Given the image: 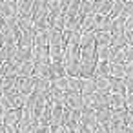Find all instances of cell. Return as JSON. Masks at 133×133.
Wrapping results in <instances>:
<instances>
[{"instance_id":"obj_1","label":"cell","mask_w":133,"mask_h":133,"mask_svg":"<svg viewBox=\"0 0 133 133\" xmlns=\"http://www.w3.org/2000/svg\"><path fill=\"white\" fill-rule=\"evenodd\" d=\"M91 108H93L95 113L109 109V93H95V95H91Z\"/></svg>"},{"instance_id":"obj_2","label":"cell","mask_w":133,"mask_h":133,"mask_svg":"<svg viewBox=\"0 0 133 133\" xmlns=\"http://www.w3.org/2000/svg\"><path fill=\"white\" fill-rule=\"evenodd\" d=\"M64 108H68L69 111H78L80 113V109H82V97H80V93H66Z\"/></svg>"},{"instance_id":"obj_3","label":"cell","mask_w":133,"mask_h":133,"mask_svg":"<svg viewBox=\"0 0 133 133\" xmlns=\"http://www.w3.org/2000/svg\"><path fill=\"white\" fill-rule=\"evenodd\" d=\"M15 88H17V91L22 95V97H29V95H33V78L29 77V78H22V77H17V84H15Z\"/></svg>"},{"instance_id":"obj_4","label":"cell","mask_w":133,"mask_h":133,"mask_svg":"<svg viewBox=\"0 0 133 133\" xmlns=\"http://www.w3.org/2000/svg\"><path fill=\"white\" fill-rule=\"evenodd\" d=\"M31 60H33V64H49V51H48V48L33 46V49H31Z\"/></svg>"},{"instance_id":"obj_5","label":"cell","mask_w":133,"mask_h":133,"mask_svg":"<svg viewBox=\"0 0 133 133\" xmlns=\"http://www.w3.org/2000/svg\"><path fill=\"white\" fill-rule=\"evenodd\" d=\"M60 126H64V106H53L49 117V128H60Z\"/></svg>"},{"instance_id":"obj_6","label":"cell","mask_w":133,"mask_h":133,"mask_svg":"<svg viewBox=\"0 0 133 133\" xmlns=\"http://www.w3.org/2000/svg\"><path fill=\"white\" fill-rule=\"evenodd\" d=\"M95 31H82L80 33V49H95Z\"/></svg>"},{"instance_id":"obj_7","label":"cell","mask_w":133,"mask_h":133,"mask_svg":"<svg viewBox=\"0 0 133 133\" xmlns=\"http://www.w3.org/2000/svg\"><path fill=\"white\" fill-rule=\"evenodd\" d=\"M80 126L84 128H97V120H95V111L93 109H82L80 111Z\"/></svg>"},{"instance_id":"obj_8","label":"cell","mask_w":133,"mask_h":133,"mask_svg":"<svg viewBox=\"0 0 133 133\" xmlns=\"http://www.w3.org/2000/svg\"><path fill=\"white\" fill-rule=\"evenodd\" d=\"M97 11H98V2H93V0L80 2V15L82 17H95Z\"/></svg>"},{"instance_id":"obj_9","label":"cell","mask_w":133,"mask_h":133,"mask_svg":"<svg viewBox=\"0 0 133 133\" xmlns=\"http://www.w3.org/2000/svg\"><path fill=\"white\" fill-rule=\"evenodd\" d=\"M108 77H109V62L108 60H97L93 78H108Z\"/></svg>"},{"instance_id":"obj_10","label":"cell","mask_w":133,"mask_h":133,"mask_svg":"<svg viewBox=\"0 0 133 133\" xmlns=\"http://www.w3.org/2000/svg\"><path fill=\"white\" fill-rule=\"evenodd\" d=\"M62 77H66L62 62H49V82L57 80V78H62Z\"/></svg>"},{"instance_id":"obj_11","label":"cell","mask_w":133,"mask_h":133,"mask_svg":"<svg viewBox=\"0 0 133 133\" xmlns=\"http://www.w3.org/2000/svg\"><path fill=\"white\" fill-rule=\"evenodd\" d=\"M108 62L109 64H126L124 62V49L109 46V58H108Z\"/></svg>"},{"instance_id":"obj_12","label":"cell","mask_w":133,"mask_h":133,"mask_svg":"<svg viewBox=\"0 0 133 133\" xmlns=\"http://www.w3.org/2000/svg\"><path fill=\"white\" fill-rule=\"evenodd\" d=\"M124 98H126V95H115V93H109V111H120V109H126V108H124Z\"/></svg>"},{"instance_id":"obj_13","label":"cell","mask_w":133,"mask_h":133,"mask_svg":"<svg viewBox=\"0 0 133 133\" xmlns=\"http://www.w3.org/2000/svg\"><path fill=\"white\" fill-rule=\"evenodd\" d=\"M48 44H49V28H48V29H42V31H37V33H35L33 46H38V48H48Z\"/></svg>"},{"instance_id":"obj_14","label":"cell","mask_w":133,"mask_h":133,"mask_svg":"<svg viewBox=\"0 0 133 133\" xmlns=\"http://www.w3.org/2000/svg\"><path fill=\"white\" fill-rule=\"evenodd\" d=\"M95 80L93 78H82V86H80V97H91L95 95Z\"/></svg>"},{"instance_id":"obj_15","label":"cell","mask_w":133,"mask_h":133,"mask_svg":"<svg viewBox=\"0 0 133 133\" xmlns=\"http://www.w3.org/2000/svg\"><path fill=\"white\" fill-rule=\"evenodd\" d=\"M20 109H9V111H6L4 113V126H17L18 124V120H20Z\"/></svg>"},{"instance_id":"obj_16","label":"cell","mask_w":133,"mask_h":133,"mask_svg":"<svg viewBox=\"0 0 133 133\" xmlns=\"http://www.w3.org/2000/svg\"><path fill=\"white\" fill-rule=\"evenodd\" d=\"M31 77L33 78H46V80H49V64H35Z\"/></svg>"},{"instance_id":"obj_17","label":"cell","mask_w":133,"mask_h":133,"mask_svg":"<svg viewBox=\"0 0 133 133\" xmlns=\"http://www.w3.org/2000/svg\"><path fill=\"white\" fill-rule=\"evenodd\" d=\"M0 6H2V18H6V17H17V4H15V0L0 2Z\"/></svg>"},{"instance_id":"obj_18","label":"cell","mask_w":133,"mask_h":133,"mask_svg":"<svg viewBox=\"0 0 133 133\" xmlns=\"http://www.w3.org/2000/svg\"><path fill=\"white\" fill-rule=\"evenodd\" d=\"M109 26H111V18L109 17L95 15V28H93V31H109Z\"/></svg>"},{"instance_id":"obj_19","label":"cell","mask_w":133,"mask_h":133,"mask_svg":"<svg viewBox=\"0 0 133 133\" xmlns=\"http://www.w3.org/2000/svg\"><path fill=\"white\" fill-rule=\"evenodd\" d=\"M108 80H109V93H115V95H126V89H124L122 78L108 77Z\"/></svg>"},{"instance_id":"obj_20","label":"cell","mask_w":133,"mask_h":133,"mask_svg":"<svg viewBox=\"0 0 133 133\" xmlns=\"http://www.w3.org/2000/svg\"><path fill=\"white\" fill-rule=\"evenodd\" d=\"M33 60H28V62H22L20 66H18V73H17V77H22V78H29L31 75H33Z\"/></svg>"},{"instance_id":"obj_21","label":"cell","mask_w":133,"mask_h":133,"mask_svg":"<svg viewBox=\"0 0 133 133\" xmlns=\"http://www.w3.org/2000/svg\"><path fill=\"white\" fill-rule=\"evenodd\" d=\"M17 4V17H31L33 2H15Z\"/></svg>"},{"instance_id":"obj_22","label":"cell","mask_w":133,"mask_h":133,"mask_svg":"<svg viewBox=\"0 0 133 133\" xmlns=\"http://www.w3.org/2000/svg\"><path fill=\"white\" fill-rule=\"evenodd\" d=\"M95 42H97V46H109L111 33L109 31H95Z\"/></svg>"},{"instance_id":"obj_23","label":"cell","mask_w":133,"mask_h":133,"mask_svg":"<svg viewBox=\"0 0 133 133\" xmlns=\"http://www.w3.org/2000/svg\"><path fill=\"white\" fill-rule=\"evenodd\" d=\"M82 78L80 77H68V91L66 93H80Z\"/></svg>"},{"instance_id":"obj_24","label":"cell","mask_w":133,"mask_h":133,"mask_svg":"<svg viewBox=\"0 0 133 133\" xmlns=\"http://www.w3.org/2000/svg\"><path fill=\"white\" fill-rule=\"evenodd\" d=\"M80 15V0H71L68 4V11H66V18L71 17H78Z\"/></svg>"},{"instance_id":"obj_25","label":"cell","mask_w":133,"mask_h":133,"mask_svg":"<svg viewBox=\"0 0 133 133\" xmlns=\"http://www.w3.org/2000/svg\"><path fill=\"white\" fill-rule=\"evenodd\" d=\"M124 15V2L122 0H115L113 6H111V13H109V18H117V17H122ZM126 17V15H124Z\"/></svg>"},{"instance_id":"obj_26","label":"cell","mask_w":133,"mask_h":133,"mask_svg":"<svg viewBox=\"0 0 133 133\" xmlns=\"http://www.w3.org/2000/svg\"><path fill=\"white\" fill-rule=\"evenodd\" d=\"M124 64H109V77L113 78H124Z\"/></svg>"},{"instance_id":"obj_27","label":"cell","mask_w":133,"mask_h":133,"mask_svg":"<svg viewBox=\"0 0 133 133\" xmlns=\"http://www.w3.org/2000/svg\"><path fill=\"white\" fill-rule=\"evenodd\" d=\"M111 6H113L111 0H102V2H98V11H97V15H100V17H109Z\"/></svg>"},{"instance_id":"obj_28","label":"cell","mask_w":133,"mask_h":133,"mask_svg":"<svg viewBox=\"0 0 133 133\" xmlns=\"http://www.w3.org/2000/svg\"><path fill=\"white\" fill-rule=\"evenodd\" d=\"M97 93H109V80L108 78H93Z\"/></svg>"},{"instance_id":"obj_29","label":"cell","mask_w":133,"mask_h":133,"mask_svg":"<svg viewBox=\"0 0 133 133\" xmlns=\"http://www.w3.org/2000/svg\"><path fill=\"white\" fill-rule=\"evenodd\" d=\"M95 57H97V60H108L109 58V46H95Z\"/></svg>"},{"instance_id":"obj_30","label":"cell","mask_w":133,"mask_h":133,"mask_svg":"<svg viewBox=\"0 0 133 133\" xmlns=\"http://www.w3.org/2000/svg\"><path fill=\"white\" fill-rule=\"evenodd\" d=\"M109 46H115V48H120V49H124L126 46H128V40H126V35L122 33V35H113L111 37V44Z\"/></svg>"},{"instance_id":"obj_31","label":"cell","mask_w":133,"mask_h":133,"mask_svg":"<svg viewBox=\"0 0 133 133\" xmlns=\"http://www.w3.org/2000/svg\"><path fill=\"white\" fill-rule=\"evenodd\" d=\"M124 118H126V109L111 111V124H124ZM111 124H109V126H111Z\"/></svg>"},{"instance_id":"obj_32","label":"cell","mask_w":133,"mask_h":133,"mask_svg":"<svg viewBox=\"0 0 133 133\" xmlns=\"http://www.w3.org/2000/svg\"><path fill=\"white\" fill-rule=\"evenodd\" d=\"M51 86L66 93V91H68V77H62V78H57V80H51Z\"/></svg>"},{"instance_id":"obj_33","label":"cell","mask_w":133,"mask_h":133,"mask_svg":"<svg viewBox=\"0 0 133 133\" xmlns=\"http://www.w3.org/2000/svg\"><path fill=\"white\" fill-rule=\"evenodd\" d=\"M122 84H124V89H126V95L133 93V77H126L122 78Z\"/></svg>"},{"instance_id":"obj_34","label":"cell","mask_w":133,"mask_h":133,"mask_svg":"<svg viewBox=\"0 0 133 133\" xmlns=\"http://www.w3.org/2000/svg\"><path fill=\"white\" fill-rule=\"evenodd\" d=\"M124 62L126 64H131L133 62V48L131 46H126L124 48Z\"/></svg>"},{"instance_id":"obj_35","label":"cell","mask_w":133,"mask_h":133,"mask_svg":"<svg viewBox=\"0 0 133 133\" xmlns=\"http://www.w3.org/2000/svg\"><path fill=\"white\" fill-rule=\"evenodd\" d=\"M124 108H126V111H133V93L126 95V98H124Z\"/></svg>"},{"instance_id":"obj_36","label":"cell","mask_w":133,"mask_h":133,"mask_svg":"<svg viewBox=\"0 0 133 133\" xmlns=\"http://www.w3.org/2000/svg\"><path fill=\"white\" fill-rule=\"evenodd\" d=\"M131 31H133V15L126 17V22H124V33H131Z\"/></svg>"},{"instance_id":"obj_37","label":"cell","mask_w":133,"mask_h":133,"mask_svg":"<svg viewBox=\"0 0 133 133\" xmlns=\"http://www.w3.org/2000/svg\"><path fill=\"white\" fill-rule=\"evenodd\" d=\"M124 15H126V17H131V15H133V0L124 2Z\"/></svg>"},{"instance_id":"obj_38","label":"cell","mask_w":133,"mask_h":133,"mask_svg":"<svg viewBox=\"0 0 133 133\" xmlns=\"http://www.w3.org/2000/svg\"><path fill=\"white\" fill-rule=\"evenodd\" d=\"M124 73H126V77H133V62L124 64Z\"/></svg>"},{"instance_id":"obj_39","label":"cell","mask_w":133,"mask_h":133,"mask_svg":"<svg viewBox=\"0 0 133 133\" xmlns=\"http://www.w3.org/2000/svg\"><path fill=\"white\" fill-rule=\"evenodd\" d=\"M4 133H18L17 126H4Z\"/></svg>"},{"instance_id":"obj_40","label":"cell","mask_w":133,"mask_h":133,"mask_svg":"<svg viewBox=\"0 0 133 133\" xmlns=\"http://www.w3.org/2000/svg\"><path fill=\"white\" fill-rule=\"evenodd\" d=\"M95 133H109V131L104 129V128H100V126H97V128H95Z\"/></svg>"},{"instance_id":"obj_41","label":"cell","mask_w":133,"mask_h":133,"mask_svg":"<svg viewBox=\"0 0 133 133\" xmlns=\"http://www.w3.org/2000/svg\"><path fill=\"white\" fill-rule=\"evenodd\" d=\"M126 128V133H133V126H124Z\"/></svg>"},{"instance_id":"obj_42","label":"cell","mask_w":133,"mask_h":133,"mask_svg":"<svg viewBox=\"0 0 133 133\" xmlns=\"http://www.w3.org/2000/svg\"><path fill=\"white\" fill-rule=\"evenodd\" d=\"M0 133H4V122H0Z\"/></svg>"},{"instance_id":"obj_43","label":"cell","mask_w":133,"mask_h":133,"mask_svg":"<svg viewBox=\"0 0 133 133\" xmlns=\"http://www.w3.org/2000/svg\"><path fill=\"white\" fill-rule=\"evenodd\" d=\"M0 18H2V6H0Z\"/></svg>"}]
</instances>
